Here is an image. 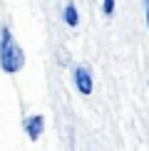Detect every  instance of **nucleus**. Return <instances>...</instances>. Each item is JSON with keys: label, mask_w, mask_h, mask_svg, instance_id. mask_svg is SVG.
<instances>
[{"label": "nucleus", "mask_w": 149, "mask_h": 151, "mask_svg": "<svg viewBox=\"0 0 149 151\" xmlns=\"http://www.w3.org/2000/svg\"><path fill=\"white\" fill-rule=\"evenodd\" d=\"M42 131H45V116H42V114L25 116V134H27L30 141H40Z\"/></svg>", "instance_id": "7ed1b4c3"}, {"label": "nucleus", "mask_w": 149, "mask_h": 151, "mask_svg": "<svg viewBox=\"0 0 149 151\" xmlns=\"http://www.w3.org/2000/svg\"><path fill=\"white\" fill-rule=\"evenodd\" d=\"M62 17H65V22L70 25V27H77V25H80V12H77V8H74V3H67L65 5Z\"/></svg>", "instance_id": "20e7f679"}, {"label": "nucleus", "mask_w": 149, "mask_h": 151, "mask_svg": "<svg viewBox=\"0 0 149 151\" xmlns=\"http://www.w3.org/2000/svg\"><path fill=\"white\" fill-rule=\"evenodd\" d=\"M144 5H147V27H149V0H144Z\"/></svg>", "instance_id": "423d86ee"}, {"label": "nucleus", "mask_w": 149, "mask_h": 151, "mask_svg": "<svg viewBox=\"0 0 149 151\" xmlns=\"http://www.w3.org/2000/svg\"><path fill=\"white\" fill-rule=\"evenodd\" d=\"M25 67V52L15 42L10 27H0V70L5 74H15Z\"/></svg>", "instance_id": "f257e3e1"}, {"label": "nucleus", "mask_w": 149, "mask_h": 151, "mask_svg": "<svg viewBox=\"0 0 149 151\" xmlns=\"http://www.w3.org/2000/svg\"><path fill=\"white\" fill-rule=\"evenodd\" d=\"M72 79H74V87H77L80 94H85V97H90V94H92L95 82H92V72L87 70V67H74Z\"/></svg>", "instance_id": "f03ea898"}, {"label": "nucleus", "mask_w": 149, "mask_h": 151, "mask_svg": "<svg viewBox=\"0 0 149 151\" xmlns=\"http://www.w3.org/2000/svg\"><path fill=\"white\" fill-rule=\"evenodd\" d=\"M102 12L109 17L112 12H114V0H104V3H102Z\"/></svg>", "instance_id": "39448f33"}]
</instances>
